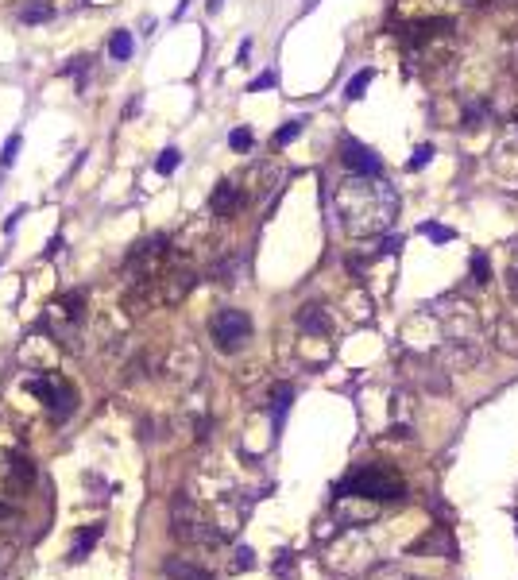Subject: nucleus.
<instances>
[{
	"label": "nucleus",
	"instance_id": "nucleus-32",
	"mask_svg": "<svg viewBox=\"0 0 518 580\" xmlns=\"http://www.w3.org/2000/svg\"><path fill=\"white\" fill-rule=\"evenodd\" d=\"M205 8H209V12H221V8H225V0H205Z\"/></svg>",
	"mask_w": 518,
	"mask_h": 580
},
{
	"label": "nucleus",
	"instance_id": "nucleus-2",
	"mask_svg": "<svg viewBox=\"0 0 518 580\" xmlns=\"http://www.w3.org/2000/svg\"><path fill=\"white\" fill-rule=\"evenodd\" d=\"M341 495H352V499H399L403 495V480L391 468L364 464V468H356L341 484Z\"/></svg>",
	"mask_w": 518,
	"mask_h": 580
},
{
	"label": "nucleus",
	"instance_id": "nucleus-27",
	"mask_svg": "<svg viewBox=\"0 0 518 580\" xmlns=\"http://www.w3.org/2000/svg\"><path fill=\"white\" fill-rule=\"evenodd\" d=\"M422 232L430 236V240H437V244H445V240H453V232L441 229V225H422Z\"/></svg>",
	"mask_w": 518,
	"mask_h": 580
},
{
	"label": "nucleus",
	"instance_id": "nucleus-24",
	"mask_svg": "<svg viewBox=\"0 0 518 580\" xmlns=\"http://www.w3.org/2000/svg\"><path fill=\"white\" fill-rule=\"evenodd\" d=\"M430 159H433V144H422L418 151H414V159H410L406 167H410V171H422V167H426Z\"/></svg>",
	"mask_w": 518,
	"mask_h": 580
},
{
	"label": "nucleus",
	"instance_id": "nucleus-16",
	"mask_svg": "<svg viewBox=\"0 0 518 580\" xmlns=\"http://www.w3.org/2000/svg\"><path fill=\"white\" fill-rule=\"evenodd\" d=\"M495 345L503 348V352H518V329H511V321L495 325Z\"/></svg>",
	"mask_w": 518,
	"mask_h": 580
},
{
	"label": "nucleus",
	"instance_id": "nucleus-30",
	"mask_svg": "<svg viewBox=\"0 0 518 580\" xmlns=\"http://www.w3.org/2000/svg\"><path fill=\"white\" fill-rule=\"evenodd\" d=\"M248 55H252V39H244V43H240V55H236V62H248Z\"/></svg>",
	"mask_w": 518,
	"mask_h": 580
},
{
	"label": "nucleus",
	"instance_id": "nucleus-6",
	"mask_svg": "<svg viewBox=\"0 0 518 580\" xmlns=\"http://www.w3.org/2000/svg\"><path fill=\"white\" fill-rule=\"evenodd\" d=\"M480 356H484V348L476 345L472 337H449L445 345L437 348V360H441L445 372H468V368L480 364Z\"/></svg>",
	"mask_w": 518,
	"mask_h": 580
},
{
	"label": "nucleus",
	"instance_id": "nucleus-33",
	"mask_svg": "<svg viewBox=\"0 0 518 580\" xmlns=\"http://www.w3.org/2000/svg\"><path fill=\"white\" fill-rule=\"evenodd\" d=\"M8 522H12V511H8V507H0V526H8Z\"/></svg>",
	"mask_w": 518,
	"mask_h": 580
},
{
	"label": "nucleus",
	"instance_id": "nucleus-25",
	"mask_svg": "<svg viewBox=\"0 0 518 580\" xmlns=\"http://www.w3.org/2000/svg\"><path fill=\"white\" fill-rule=\"evenodd\" d=\"M89 70V55H78V58H70V66H66V70H62V74H70V78H74V74H78V78H82V74H86Z\"/></svg>",
	"mask_w": 518,
	"mask_h": 580
},
{
	"label": "nucleus",
	"instance_id": "nucleus-12",
	"mask_svg": "<svg viewBox=\"0 0 518 580\" xmlns=\"http://www.w3.org/2000/svg\"><path fill=\"white\" fill-rule=\"evenodd\" d=\"M163 577L171 580H209V573H202L198 565H190V561H163Z\"/></svg>",
	"mask_w": 518,
	"mask_h": 580
},
{
	"label": "nucleus",
	"instance_id": "nucleus-1",
	"mask_svg": "<svg viewBox=\"0 0 518 580\" xmlns=\"http://www.w3.org/2000/svg\"><path fill=\"white\" fill-rule=\"evenodd\" d=\"M341 229L348 236H375V232L391 229L395 213H399V198L383 178H368V174H352L348 182L337 186L333 194Z\"/></svg>",
	"mask_w": 518,
	"mask_h": 580
},
{
	"label": "nucleus",
	"instance_id": "nucleus-19",
	"mask_svg": "<svg viewBox=\"0 0 518 580\" xmlns=\"http://www.w3.org/2000/svg\"><path fill=\"white\" fill-rule=\"evenodd\" d=\"M97 534H101V526H89L86 534H82V538L74 542V550H70V557H74V561H82V557H86V553L93 550V542H97Z\"/></svg>",
	"mask_w": 518,
	"mask_h": 580
},
{
	"label": "nucleus",
	"instance_id": "nucleus-31",
	"mask_svg": "<svg viewBox=\"0 0 518 580\" xmlns=\"http://www.w3.org/2000/svg\"><path fill=\"white\" fill-rule=\"evenodd\" d=\"M58 252H62V236H55V240L47 244V256H58Z\"/></svg>",
	"mask_w": 518,
	"mask_h": 580
},
{
	"label": "nucleus",
	"instance_id": "nucleus-14",
	"mask_svg": "<svg viewBox=\"0 0 518 580\" xmlns=\"http://www.w3.org/2000/svg\"><path fill=\"white\" fill-rule=\"evenodd\" d=\"M360 580H418V577H410V573L399 569V565H375V569H368Z\"/></svg>",
	"mask_w": 518,
	"mask_h": 580
},
{
	"label": "nucleus",
	"instance_id": "nucleus-18",
	"mask_svg": "<svg viewBox=\"0 0 518 580\" xmlns=\"http://www.w3.org/2000/svg\"><path fill=\"white\" fill-rule=\"evenodd\" d=\"M302 124H306V116H294V120H287L279 132H275V147H287L290 140H298V132H302Z\"/></svg>",
	"mask_w": 518,
	"mask_h": 580
},
{
	"label": "nucleus",
	"instance_id": "nucleus-15",
	"mask_svg": "<svg viewBox=\"0 0 518 580\" xmlns=\"http://www.w3.org/2000/svg\"><path fill=\"white\" fill-rule=\"evenodd\" d=\"M372 78H375V70H360L356 78H348V86H345L348 101H360V97H364V89L372 86Z\"/></svg>",
	"mask_w": 518,
	"mask_h": 580
},
{
	"label": "nucleus",
	"instance_id": "nucleus-13",
	"mask_svg": "<svg viewBox=\"0 0 518 580\" xmlns=\"http://www.w3.org/2000/svg\"><path fill=\"white\" fill-rule=\"evenodd\" d=\"M20 147H24V136H20V132H12V136L4 140V147H0V167H4V171H8V167H16Z\"/></svg>",
	"mask_w": 518,
	"mask_h": 580
},
{
	"label": "nucleus",
	"instance_id": "nucleus-3",
	"mask_svg": "<svg viewBox=\"0 0 518 580\" xmlns=\"http://www.w3.org/2000/svg\"><path fill=\"white\" fill-rule=\"evenodd\" d=\"M171 526L178 542H194V546H217L221 542V534L198 515V507L186 495H178L171 503Z\"/></svg>",
	"mask_w": 518,
	"mask_h": 580
},
{
	"label": "nucleus",
	"instance_id": "nucleus-8",
	"mask_svg": "<svg viewBox=\"0 0 518 580\" xmlns=\"http://www.w3.org/2000/svg\"><path fill=\"white\" fill-rule=\"evenodd\" d=\"M240 205H244V194H240V186L236 182H217V190H213V198H209V209H213V217H236L240 213Z\"/></svg>",
	"mask_w": 518,
	"mask_h": 580
},
{
	"label": "nucleus",
	"instance_id": "nucleus-23",
	"mask_svg": "<svg viewBox=\"0 0 518 580\" xmlns=\"http://www.w3.org/2000/svg\"><path fill=\"white\" fill-rule=\"evenodd\" d=\"M290 399H294V391H290L287 383H279V387H275V418H283V410L290 406Z\"/></svg>",
	"mask_w": 518,
	"mask_h": 580
},
{
	"label": "nucleus",
	"instance_id": "nucleus-10",
	"mask_svg": "<svg viewBox=\"0 0 518 580\" xmlns=\"http://www.w3.org/2000/svg\"><path fill=\"white\" fill-rule=\"evenodd\" d=\"M51 16H55L51 0H24V4L16 8V20H20V24H47Z\"/></svg>",
	"mask_w": 518,
	"mask_h": 580
},
{
	"label": "nucleus",
	"instance_id": "nucleus-26",
	"mask_svg": "<svg viewBox=\"0 0 518 580\" xmlns=\"http://www.w3.org/2000/svg\"><path fill=\"white\" fill-rule=\"evenodd\" d=\"M507 287H511V298H518V252H511V267H507Z\"/></svg>",
	"mask_w": 518,
	"mask_h": 580
},
{
	"label": "nucleus",
	"instance_id": "nucleus-21",
	"mask_svg": "<svg viewBox=\"0 0 518 580\" xmlns=\"http://www.w3.org/2000/svg\"><path fill=\"white\" fill-rule=\"evenodd\" d=\"M472 279L480 283V287H488L491 283V263L484 256H472Z\"/></svg>",
	"mask_w": 518,
	"mask_h": 580
},
{
	"label": "nucleus",
	"instance_id": "nucleus-34",
	"mask_svg": "<svg viewBox=\"0 0 518 580\" xmlns=\"http://www.w3.org/2000/svg\"><path fill=\"white\" fill-rule=\"evenodd\" d=\"M317 8V0H306V4H302V16H306V12H314Z\"/></svg>",
	"mask_w": 518,
	"mask_h": 580
},
{
	"label": "nucleus",
	"instance_id": "nucleus-11",
	"mask_svg": "<svg viewBox=\"0 0 518 580\" xmlns=\"http://www.w3.org/2000/svg\"><path fill=\"white\" fill-rule=\"evenodd\" d=\"M132 51H136V39H132V31L116 28L113 39H109V58H113V62H128V58H132Z\"/></svg>",
	"mask_w": 518,
	"mask_h": 580
},
{
	"label": "nucleus",
	"instance_id": "nucleus-22",
	"mask_svg": "<svg viewBox=\"0 0 518 580\" xmlns=\"http://www.w3.org/2000/svg\"><path fill=\"white\" fill-rule=\"evenodd\" d=\"M229 147L232 151H252V132H248V128H232Z\"/></svg>",
	"mask_w": 518,
	"mask_h": 580
},
{
	"label": "nucleus",
	"instance_id": "nucleus-9",
	"mask_svg": "<svg viewBox=\"0 0 518 580\" xmlns=\"http://www.w3.org/2000/svg\"><path fill=\"white\" fill-rule=\"evenodd\" d=\"M298 329L310 333V337H329L333 321H329V314H325L321 306H302V310H298Z\"/></svg>",
	"mask_w": 518,
	"mask_h": 580
},
{
	"label": "nucleus",
	"instance_id": "nucleus-29",
	"mask_svg": "<svg viewBox=\"0 0 518 580\" xmlns=\"http://www.w3.org/2000/svg\"><path fill=\"white\" fill-rule=\"evenodd\" d=\"M140 109H144V97H132V101H128V109H124V120H132Z\"/></svg>",
	"mask_w": 518,
	"mask_h": 580
},
{
	"label": "nucleus",
	"instance_id": "nucleus-17",
	"mask_svg": "<svg viewBox=\"0 0 518 580\" xmlns=\"http://www.w3.org/2000/svg\"><path fill=\"white\" fill-rule=\"evenodd\" d=\"M178 163H182V151H178V147H167V151H159V159H155V171L167 178V174L178 171Z\"/></svg>",
	"mask_w": 518,
	"mask_h": 580
},
{
	"label": "nucleus",
	"instance_id": "nucleus-20",
	"mask_svg": "<svg viewBox=\"0 0 518 580\" xmlns=\"http://www.w3.org/2000/svg\"><path fill=\"white\" fill-rule=\"evenodd\" d=\"M275 86H279V70H263L259 78H252L248 93H263V89H275Z\"/></svg>",
	"mask_w": 518,
	"mask_h": 580
},
{
	"label": "nucleus",
	"instance_id": "nucleus-7",
	"mask_svg": "<svg viewBox=\"0 0 518 580\" xmlns=\"http://www.w3.org/2000/svg\"><path fill=\"white\" fill-rule=\"evenodd\" d=\"M341 163H345L352 174H368V178H379V174H383L379 155H375L368 144H360V140H345V144H341Z\"/></svg>",
	"mask_w": 518,
	"mask_h": 580
},
{
	"label": "nucleus",
	"instance_id": "nucleus-4",
	"mask_svg": "<svg viewBox=\"0 0 518 580\" xmlns=\"http://www.w3.org/2000/svg\"><path fill=\"white\" fill-rule=\"evenodd\" d=\"M209 333H213L217 348L236 352V348H244L252 341V318L244 310H221L217 318L209 321Z\"/></svg>",
	"mask_w": 518,
	"mask_h": 580
},
{
	"label": "nucleus",
	"instance_id": "nucleus-28",
	"mask_svg": "<svg viewBox=\"0 0 518 580\" xmlns=\"http://www.w3.org/2000/svg\"><path fill=\"white\" fill-rule=\"evenodd\" d=\"M24 213H28V209H24V205H20V209H12V213H8V221H4V232H8V236H12V229H16V225H20V217H24Z\"/></svg>",
	"mask_w": 518,
	"mask_h": 580
},
{
	"label": "nucleus",
	"instance_id": "nucleus-5",
	"mask_svg": "<svg viewBox=\"0 0 518 580\" xmlns=\"http://www.w3.org/2000/svg\"><path fill=\"white\" fill-rule=\"evenodd\" d=\"M28 387L35 391V395H39V399H43V403H47V410L55 414L58 422H62V418H66V414H70V410L78 406V391H74L70 383H62L58 376L31 379Z\"/></svg>",
	"mask_w": 518,
	"mask_h": 580
}]
</instances>
